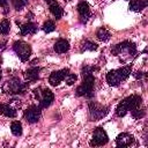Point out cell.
Listing matches in <instances>:
<instances>
[{
    "mask_svg": "<svg viewBox=\"0 0 148 148\" xmlns=\"http://www.w3.org/2000/svg\"><path fill=\"white\" fill-rule=\"evenodd\" d=\"M69 74V69L68 68H64V69H59V71H54L51 73L50 77H49V83L53 87L60 84V82L62 80L66 79V76Z\"/></svg>",
    "mask_w": 148,
    "mask_h": 148,
    "instance_id": "11",
    "label": "cell"
},
{
    "mask_svg": "<svg viewBox=\"0 0 148 148\" xmlns=\"http://www.w3.org/2000/svg\"><path fill=\"white\" fill-rule=\"evenodd\" d=\"M134 143V136L130 133H120L116 139L117 147H130Z\"/></svg>",
    "mask_w": 148,
    "mask_h": 148,
    "instance_id": "13",
    "label": "cell"
},
{
    "mask_svg": "<svg viewBox=\"0 0 148 148\" xmlns=\"http://www.w3.org/2000/svg\"><path fill=\"white\" fill-rule=\"evenodd\" d=\"M10 130L15 136H20L22 134V124L20 121H13L10 125Z\"/></svg>",
    "mask_w": 148,
    "mask_h": 148,
    "instance_id": "21",
    "label": "cell"
},
{
    "mask_svg": "<svg viewBox=\"0 0 148 148\" xmlns=\"http://www.w3.org/2000/svg\"><path fill=\"white\" fill-rule=\"evenodd\" d=\"M37 24L32 23V22H28L25 24L21 25V35L22 36H27V35H32L37 31Z\"/></svg>",
    "mask_w": 148,
    "mask_h": 148,
    "instance_id": "16",
    "label": "cell"
},
{
    "mask_svg": "<svg viewBox=\"0 0 148 148\" xmlns=\"http://www.w3.org/2000/svg\"><path fill=\"white\" fill-rule=\"evenodd\" d=\"M9 30H10V22H9V20H7V18L2 20L0 22V34L1 35H7L9 32Z\"/></svg>",
    "mask_w": 148,
    "mask_h": 148,
    "instance_id": "23",
    "label": "cell"
},
{
    "mask_svg": "<svg viewBox=\"0 0 148 148\" xmlns=\"http://www.w3.org/2000/svg\"><path fill=\"white\" fill-rule=\"evenodd\" d=\"M77 12H79V15H80V20L82 23H86L90 16H91V12H90V7L88 5L87 1H81L79 2L77 5Z\"/></svg>",
    "mask_w": 148,
    "mask_h": 148,
    "instance_id": "12",
    "label": "cell"
},
{
    "mask_svg": "<svg viewBox=\"0 0 148 148\" xmlns=\"http://www.w3.org/2000/svg\"><path fill=\"white\" fill-rule=\"evenodd\" d=\"M13 50L17 54L20 60L23 61V62L28 61L30 56H31V46L27 42H24V40H16V42H14Z\"/></svg>",
    "mask_w": 148,
    "mask_h": 148,
    "instance_id": "7",
    "label": "cell"
},
{
    "mask_svg": "<svg viewBox=\"0 0 148 148\" xmlns=\"http://www.w3.org/2000/svg\"><path fill=\"white\" fill-rule=\"evenodd\" d=\"M111 52L114 56H120V57H126V58H132L136 54V46L134 43L130 42V40H124L119 44H116ZM125 58V61H126Z\"/></svg>",
    "mask_w": 148,
    "mask_h": 148,
    "instance_id": "4",
    "label": "cell"
},
{
    "mask_svg": "<svg viewBox=\"0 0 148 148\" xmlns=\"http://www.w3.org/2000/svg\"><path fill=\"white\" fill-rule=\"evenodd\" d=\"M42 109L37 105H30L25 111H24V118L28 123L30 124H34V123H37L40 118V114H42Z\"/></svg>",
    "mask_w": 148,
    "mask_h": 148,
    "instance_id": "10",
    "label": "cell"
},
{
    "mask_svg": "<svg viewBox=\"0 0 148 148\" xmlns=\"http://www.w3.org/2000/svg\"><path fill=\"white\" fill-rule=\"evenodd\" d=\"M10 1H12L13 7L16 10H21L28 5V0H10Z\"/></svg>",
    "mask_w": 148,
    "mask_h": 148,
    "instance_id": "24",
    "label": "cell"
},
{
    "mask_svg": "<svg viewBox=\"0 0 148 148\" xmlns=\"http://www.w3.org/2000/svg\"><path fill=\"white\" fill-rule=\"evenodd\" d=\"M34 96L36 97V99L38 101V106L40 109H45L47 106H50L54 99V95L53 92L47 89V88H37L34 91Z\"/></svg>",
    "mask_w": 148,
    "mask_h": 148,
    "instance_id": "5",
    "label": "cell"
},
{
    "mask_svg": "<svg viewBox=\"0 0 148 148\" xmlns=\"http://www.w3.org/2000/svg\"><path fill=\"white\" fill-rule=\"evenodd\" d=\"M0 112L8 118L16 117V109H14L10 104H0Z\"/></svg>",
    "mask_w": 148,
    "mask_h": 148,
    "instance_id": "17",
    "label": "cell"
},
{
    "mask_svg": "<svg viewBox=\"0 0 148 148\" xmlns=\"http://www.w3.org/2000/svg\"><path fill=\"white\" fill-rule=\"evenodd\" d=\"M53 49H54V51H56L57 53H65V52H67V51L69 50V43H68L66 39L60 38V39H58V40L54 43Z\"/></svg>",
    "mask_w": 148,
    "mask_h": 148,
    "instance_id": "15",
    "label": "cell"
},
{
    "mask_svg": "<svg viewBox=\"0 0 148 148\" xmlns=\"http://www.w3.org/2000/svg\"><path fill=\"white\" fill-rule=\"evenodd\" d=\"M45 1L49 3V6H50V5H53V3H57V2H58L57 0H45Z\"/></svg>",
    "mask_w": 148,
    "mask_h": 148,
    "instance_id": "31",
    "label": "cell"
},
{
    "mask_svg": "<svg viewBox=\"0 0 148 148\" xmlns=\"http://www.w3.org/2000/svg\"><path fill=\"white\" fill-rule=\"evenodd\" d=\"M142 103V98L139 95H131L126 98H124L116 109V114L118 117H124L128 111H132L136 108H139Z\"/></svg>",
    "mask_w": 148,
    "mask_h": 148,
    "instance_id": "2",
    "label": "cell"
},
{
    "mask_svg": "<svg viewBox=\"0 0 148 148\" xmlns=\"http://www.w3.org/2000/svg\"><path fill=\"white\" fill-rule=\"evenodd\" d=\"M88 106H89V113H90V116H91V118L94 120L102 119L109 112V108L108 106L101 105L99 103H96V102H89Z\"/></svg>",
    "mask_w": 148,
    "mask_h": 148,
    "instance_id": "8",
    "label": "cell"
},
{
    "mask_svg": "<svg viewBox=\"0 0 148 148\" xmlns=\"http://www.w3.org/2000/svg\"><path fill=\"white\" fill-rule=\"evenodd\" d=\"M96 37L102 42H108L110 39V37H111V34L105 28H98L97 31H96Z\"/></svg>",
    "mask_w": 148,
    "mask_h": 148,
    "instance_id": "19",
    "label": "cell"
},
{
    "mask_svg": "<svg viewBox=\"0 0 148 148\" xmlns=\"http://www.w3.org/2000/svg\"><path fill=\"white\" fill-rule=\"evenodd\" d=\"M39 67H31L24 73V77L27 81H36L39 77Z\"/></svg>",
    "mask_w": 148,
    "mask_h": 148,
    "instance_id": "18",
    "label": "cell"
},
{
    "mask_svg": "<svg viewBox=\"0 0 148 148\" xmlns=\"http://www.w3.org/2000/svg\"><path fill=\"white\" fill-rule=\"evenodd\" d=\"M28 88H29L28 83L21 82L18 77H13L6 81V83L2 87V91L6 94H10V95H22L27 91Z\"/></svg>",
    "mask_w": 148,
    "mask_h": 148,
    "instance_id": "3",
    "label": "cell"
},
{
    "mask_svg": "<svg viewBox=\"0 0 148 148\" xmlns=\"http://www.w3.org/2000/svg\"><path fill=\"white\" fill-rule=\"evenodd\" d=\"M0 80H1V71H0Z\"/></svg>",
    "mask_w": 148,
    "mask_h": 148,
    "instance_id": "32",
    "label": "cell"
},
{
    "mask_svg": "<svg viewBox=\"0 0 148 148\" xmlns=\"http://www.w3.org/2000/svg\"><path fill=\"white\" fill-rule=\"evenodd\" d=\"M96 69H97V68H96V67H94V66H84V67L82 68L81 73H82V75L92 74V73H94V71H96Z\"/></svg>",
    "mask_w": 148,
    "mask_h": 148,
    "instance_id": "27",
    "label": "cell"
},
{
    "mask_svg": "<svg viewBox=\"0 0 148 148\" xmlns=\"http://www.w3.org/2000/svg\"><path fill=\"white\" fill-rule=\"evenodd\" d=\"M81 50L82 51H95V50H97V44L91 40H84L82 43Z\"/></svg>",
    "mask_w": 148,
    "mask_h": 148,
    "instance_id": "22",
    "label": "cell"
},
{
    "mask_svg": "<svg viewBox=\"0 0 148 148\" xmlns=\"http://www.w3.org/2000/svg\"><path fill=\"white\" fill-rule=\"evenodd\" d=\"M83 81L82 83L76 88V95L77 96H86V97H91L94 95V82L95 77L92 74H87L82 75Z\"/></svg>",
    "mask_w": 148,
    "mask_h": 148,
    "instance_id": "6",
    "label": "cell"
},
{
    "mask_svg": "<svg viewBox=\"0 0 148 148\" xmlns=\"http://www.w3.org/2000/svg\"><path fill=\"white\" fill-rule=\"evenodd\" d=\"M108 141H109V136H108L106 132L102 127L95 128V131L92 133V138L90 140V146H92V147L104 146L108 143Z\"/></svg>",
    "mask_w": 148,
    "mask_h": 148,
    "instance_id": "9",
    "label": "cell"
},
{
    "mask_svg": "<svg viewBox=\"0 0 148 148\" xmlns=\"http://www.w3.org/2000/svg\"><path fill=\"white\" fill-rule=\"evenodd\" d=\"M148 5V0H131L128 5V9L132 12H140L145 9Z\"/></svg>",
    "mask_w": 148,
    "mask_h": 148,
    "instance_id": "14",
    "label": "cell"
},
{
    "mask_svg": "<svg viewBox=\"0 0 148 148\" xmlns=\"http://www.w3.org/2000/svg\"><path fill=\"white\" fill-rule=\"evenodd\" d=\"M131 112H132V117L135 118V119H140V118H142V117L146 116V109H143V108L140 109V106L136 108V109H134V110H132Z\"/></svg>",
    "mask_w": 148,
    "mask_h": 148,
    "instance_id": "25",
    "label": "cell"
},
{
    "mask_svg": "<svg viewBox=\"0 0 148 148\" xmlns=\"http://www.w3.org/2000/svg\"><path fill=\"white\" fill-rule=\"evenodd\" d=\"M0 6L5 8V14L8 12V0H0Z\"/></svg>",
    "mask_w": 148,
    "mask_h": 148,
    "instance_id": "29",
    "label": "cell"
},
{
    "mask_svg": "<svg viewBox=\"0 0 148 148\" xmlns=\"http://www.w3.org/2000/svg\"><path fill=\"white\" fill-rule=\"evenodd\" d=\"M54 29H56V24H54V22H53V21H51V20L46 21V22L43 24V30H44L46 34L54 31Z\"/></svg>",
    "mask_w": 148,
    "mask_h": 148,
    "instance_id": "26",
    "label": "cell"
},
{
    "mask_svg": "<svg viewBox=\"0 0 148 148\" xmlns=\"http://www.w3.org/2000/svg\"><path fill=\"white\" fill-rule=\"evenodd\" d=\"M50 12L53 14V16H54L57 20L61 18L62 15H64V9H62L61 6L58 5V2H57V3H53V5H50Z\"/></svg>",
    "mask_w": 148,
    "mask_h": 148,
    "instance_id": "20",
    "label": "cell"
},
{
    "mask_svg": "<svg viewBox=\"0 0 148 148\" xmlns=\"http://www.w3.org/2000/svg\"><path fill=\"white\" fill-rule=\"evenodd\" d=\"M134 76H135L136 79H141V77L143 76V73H142V72H136V73L134 74Z\"/></svg>",
    "mask_w": 148,
    "mask_h": 148,
    "instance_id": "30",
    "label": "cell"
},
{
    "mask_svg": "<svg viewBox=\"0 0 148 148\" xmlns=\"http://www.w3.org/2000/svg\"><path fill=\"white\" fill-rule=\"evenodd\" d=\"M131 73H132V65H126L124 67L110 71L106 74L105 79H106V82L109 83V86L116 87V86L120 84L123 81H125L130 76Z\"/></svg>",
    "mask_w": 148,
    "mask_h": 148,
    "instance_id": "1",
    "label": "cell"
},
{
    "mask_svg": "<svg viewBox=\"0 0 148 148\" xmlns=\"http://www.w3.org/2000/svg\"><path fill=\"white\" fill-rule=\"evenodd\" d=\"M76 79H77V76H76V74H73V73H69L67 76H66V83L68 84V86H72L75 81H76Z\"/></svg>",
    "mask_w": 148,
    "mask_h": 148,
    "instance_id": "28",
    "label": "cell"
}]
</instances>
